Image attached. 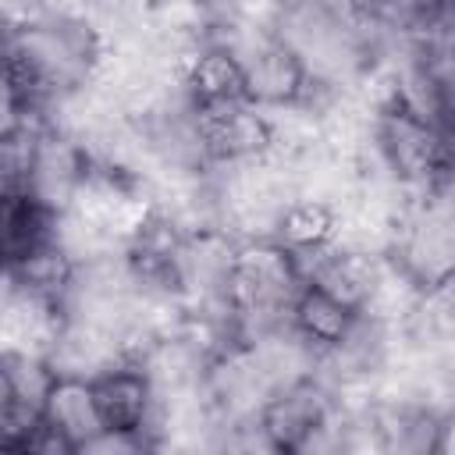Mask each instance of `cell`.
<instances>
[{
  "label": "cell",
  "mask_w": 455,
  "mask_h": 455,
  "mask_svg": "<svg viewBox=\"0 0 455 455\" xmlns=\"http://www.w3.org/2000/svg\"><path fill=\"white\" fill-rule=\"evenodd\" d=\"M203 114H206L213 164H242V160L270 156V146H274L270 117L252 100H238L217 110H203Z\"/></svg>",
  "instance_id": "obj_8"
},
{
  "label": "cell",
  "mask_w": 455,
  "mask_h": 455,
  "mask_svg": "<svg viewBox=\"0 0 455 455\" xmlns=\"http://www.w3.org/2000/svg\"><path fill=\"white\" fill-rule=\"evenodd\" d=\"M135 451H153L149 437L139 430H124V427H103L85 448L82 455H135Z\"/></svg>",
  "instance_id": "obj_14"
},
{
  "label": "cell",
  "mask_w": 455,
  "mask_h": 455,
  "mask_svg": "<svg viewBox=\"0 0 455 455\" xmlns=\"http://www.w3.org/2000/svg\"><path fill=\"white\" fill-rule=\"evenodd\" d=\"M277 39L302 60L313 85L366 92L373 46L352 0H263Z\"/></svg>",
  "instance_id": "obj_1"
},
{
  "label": "cell",
  "mask_w": 455,
  "mask_h": 455,
  "mask_svg": "<svg viewBox=\"0 0 455 455\" xmlns=\"http://www.w3.org/2000/svg\"><path fill=\"white\" fill-rule=\"evenodd\" d=\"M302 288H306V274L299 267V256L284 242L277 238L242 242L238 259H235V299L242 313V345L249 331L288 316Z\"/></svg>",
  "instance_id": "obj_3"
},
{
  "label": "cell",
  "mask_w": 455,
  "mask_h": 455,
  "mask_svg": "<svg viewBox=\"0 0 455 455\" xmlns=\"http://www.w3.org/2000/svg\"><path fill=\"white\" fill-rule=\"evenodd\" d=\"M387 256L423 291L455 277V192L444 181L409 199Z\"/></svg>",
  "instance_id": "obj_2"
},
{
  "label": "cell",
  "mask_w": 455,
  "mask_h": 455,
  "mask_svg": "<svg viewBox=\"0 0 455 455\" xmlns=\"http://www.w3.org/2000/svg\"><path fill=\"white\" fill-rule=\"evenodd\" d=\"M334 235H338V213L334 206L316 199H295L277 224V242H284L291 252L320 249L334 242Z\"/></svg>",
  "instance_id": "obj_12"
},
{
  "label": "cell",
  "mask_w": 455,
  "mask_h": 455,
  "mask_svg": "<svg viewBox=\"0 0 455 455\" xmlns=\"http://www.w3.org/2000/svg\"><path fill=\"white\" fill-rule=\"evenodd\" d=\"M85 174H89L85 146L75 135H68L64 128L46 124L32 146V156H28L18 192H25L28 199H36L39 206H46L53 213H64L75 206V199L85 185ZM4 196H11V192H4Z\"/></svg>",
  "instance_id": "obj_4"
},
{
  "label": "cell",
  "mask_w": 455,
  "mask_h": 455,
  "mask_svg": "<svg viewBox=\"0 0 455 455\" xmlns=\"http://www.w3.org/2000/svg\"><path fill=\"white\" fill-rule=\"evenodd\" d=\"M43 419L60 437L71 441L75 455H82V448L107 427L92 384L89 380H75V377H57L50 384L46 402H43Z\"/></svg>",
  "instance_id": "obj_10"
},
{
  "label": "cell",
  "mask_w": 455,
  "mask_h": 455,
  "mask_svg": "<svg viewBox=\"0 0 455 455\" xmlns=\"http://www.w3.org/2000/svg\"><path fill=\"white\" fill-rule=\"evenodd\" d=\"M4 345L7 348H28L46 355L57 327H60V306L53 299H43L18 281L4 277Z\"/></svg>",
  "instance_id": "obj_9"
},
{
  "label": "cell",
  "mask_w": 455,
  "mask_h": 455,
  "mask_svg": "<svg viewBox=\"0 0 455 455\" xmlns=\"http://www.w3.org/2000/svg\"><path fill=\"white\" fill-rule=\"evenodd\" d=\"M185 85L203 110H217V107L249 100L242 64L228 46H203L185 68Z\"/></svg>",
  "instance_id": "obj_11"
},
{
  "label": "cell",
  "mask_w": 455,
  "mask_h": 455,
  "mask_svg": "<svg viewBox=\"0 0 455 455\" xmlns=\"http://www.w3.org/2000/svg\"><path fill=\"white\" fill-rule=\"evenodd\" d=\"M437 451L455 455V405L444 409V416H441V444H437Z\"/></svg>",
  "instance_id": "obj_15"
},
{
  "label": "cell",
  "mask_w": 455,
  "mask_h": 455,
  "mask_svg": "<svg viewBox=\"0 0 455 455\" xmlns=\"http://www.w3.org/2000/svg\"><path fill=\"white\" fill-rule=\"evenodd\" d=\"M92 391H96V402H100V412H103L107 427L139 430V434L149 437V444L156 451V441H153L156 391H153L149 373L135 359H128V363L114 366L110 373H103L100 380H92Z\"/></svg>",
  "instance_id": "obj_7"
},
{
  "label": "cell",
  "mask_w": 455,
  "mask_h": 455,
  "mask_svg": "<svg viewBox=\"0 0 455 455\" xmlns=\"http://www.w3.org/2000/svg\"><path fill=\"white\" fill-rule=\"evenodd\" d=\"M338 395L320 377H302L295 384H284L267 409L259 412V423L277 451H302L313 430L327 419Z\"/></svg>",
  "instance_id": "obj_5"
},
{
  "label": "cell",
  "mask_w": 455,
  "mask_h": 455,
  "mask_svg": "<svg viewBox=\"0 0 455 455\" xmlns=\"http://www.w3.org/2000/svg\"><path fill=\"white\" fill-rule=\"evenodd\" d=\"M128 359H132V352L117 338H110L89 323L64 320V316L46 348V363H50L53 377H75V380H89V384Z\"/></svg>",
  "instance_id": "obj_6"
},
{
  "label": "cell",
  "mask_w": 455,
  "mask_h": 455,
  "mask_svg": "<svg viewBox=\"0 0 455 455\" xmlns=\"http://www.w3.org/2000/svg\"><path fill=\"white\" fill-rule=\"evenodd\" d=\"M355 313H359V309L345 306L341 299L327 295V291L316 288V284H306V288L299 291L295 306H291L295 323H299L316 345H334V341L348 331V323H352Z\"/></svg>",
  "instance_id": "obj_13"
}]
</instances>
